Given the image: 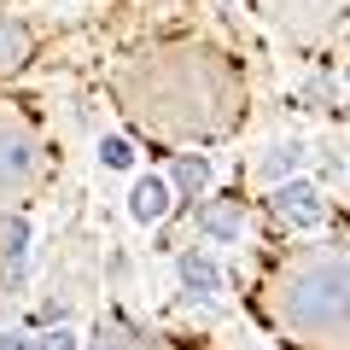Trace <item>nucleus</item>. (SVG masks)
I'll list each match as a JSON object with an SVG mask.
<instances>
[{"label": "nucleus", "mask_w": 350, "mask_h": 350, "mask_svg": "<svg viewBox=\"0 0 350 350\" xmlns=\"http://www.w3.org/2000/svg\"><path fill=\"white\" fill-rule=\"evenodd\" d=\"M280 315H286L292 327H304V333H333V327H350V257L304 262L298 275L286 280Z\"/></svg>", "instance_id": "nucleus-1"}, {"label": "nucleus", "mask_w": 350, "mask_h": 350, "mask_svg": "<svg viewBox=\"0 0 350 350\" xmlns=\"http://www.w3.org/2000/svg\"><path fill=\"white\" fill-rule=\"evenodd\" d=\"M269 211L280 216V222L292 228V234H310V228L327 222V199L315 181H304V175H286V181H275V193H269Z\"/></svg>", "instance_id": "nucleus-2"}, {"label": "nucleus", "mask_w": 350, "mask_h": 350, "mask_svg": "<svg viewBox=\"0 0 350 350\" xmlns=\"http://www.w3.org/2000/svg\"><path fill=\"white\" fill-rule=\"evenodd\" d=\"M175 280H181V292H187V304H216L222 298V262L211 257V251H181V257H175Z\"/></svg>", "instance_id": "nucleus-3"}, {"label": "nucleus", "mask_w": 350, "mask_h": 350, "mask_svg": "<svg viewBox=\"0 0 350 350\" xmlns=\"http://www.w3.org/2000/svg\"><path fill=\"white\" fill-rule=\"evenodd\" d=\"M170 211H175V193H170V181H163V175H135V187H129V222H140V228H158Z\"/></svg>", "instance_id": "nucleus-4"}, {"label": "nucleus", "mask_w": 350, "mask_h": 350, "mask_svg": "<svg viewBox=\"0 0 350 350\" xmlns=\"http://www.w3.org/2000/svg\"><path fill=\"white\" fill-rule=\"evenodd\" d=\"M211 158H204V152H175V163H170V175H163V181H170V193L175 199H204V193H211Z\"/></svg>", "instance_id": "nucleus-5"}, {"label": "nucleus", "mask_w": 350, "mask_h": 350, "mask_svg": "<svg viewBox=\"0 0 350 350\" xmlns=\"http://www.w3.org/2000/svg\"><path fill=\"white\" fill-rule=\"evenodd\" d=\"M304 158H310V140H275V146L262 152V175H269V181H286V175H298L304 170Z\"/></svg>", "instance_id": "nucleus-6"}, {"label": "nucleus", "mask_w": 350, "mask_h": 350, "mask_svg": "<svg viewBox=\"0 0 350 350\" xmlns=\"http://www.w3.org/2000/svg\"><path fill=\"white\" fill-rule=\"evenodd\" d=\"M199 234L216 239V245H234V239L245 234V222H239V211H228V204H199Z\"/></svg>", "instance_id": "nucleus-7"}, {"label": "nucleus", "mask_w": 350, "mask_h": 350, "mask_svg": "<svg viewBox=\"0 0 350 350\" xmlns=\"http://www.w3.org/2000/svg\"><path fill=\"white\" fill-rule=\"evenodd\" d=\"M29 216H12V222H0V262H12V269H24L29 257Z\"/></svg>", "instance_id": "nucleus-8"}, {"label": "nucleus", "mask_w": 350, "mask_h": 350, "mask_svg": "<svg viewBox=\"0 0 350 350\" xmlns=\"http://www.w3.org/2000/svg\"><path fill=\"white\" fill-rule=\"evenodd\" d=\"M100 163L105 170H135V140L129 135H100Z\"/></svg>", "instance_id": "nucleus-9"}, {"label": "nucleus", "mask_w": 350, "mask_h": 350, "mask_svg": "<svg viewBox=\"0 0 350 350\" xmlns=\"http://www.w3.org/2000/svg\"><path fill=\"white\" fill-rule=\"evenodd\" d=\"M29 350H82V333H70V327H47V333H36L29 338Z\"/></svg>", "instance_id": "nucleus-10"}, {"label": "nucleus", "mask_w": 350, "mask_h": 350, "mask_svg": "<svg viewBox=\"0 0 350 350\" xmlns=\"http://www.w3.org/2000/svg\"><path fill=\"white\" fill-rule=\"evenodd\" d=\"M24 24H18V18H0V64H12L18 53H24Z\"/></svg>", "instance_id": "nucleus-11"}, {"label": "nucleus", "mask_w": 350, "mask_h": 350, "mask_svg": "<svg viewBox=\"0 0 350 350\" xmlns=\"http://www.w3.org/2000/svg\"><path fill=\"white\" fill-rule=\"evenodd\" d=\"M82 350H129V333H117V327H105V333H94Z\"/></svg>", "instance_id": "nucleus-12"}, {"label": "nucleus", "mask_w": 350, "mask_h": 350, "mask_svg": "<svg viewBox=\"0 0 350 350\" xmlns=\"http://www.w3.org/2000/svg\"><path fill=\"white\" fill-rule=\"evenodd\" d=\"M0 350H29V338H12V333H0Z\"/></svg>", "instance_id": "nucleus-13"}]
</instances>
